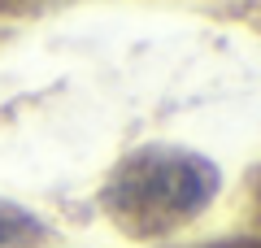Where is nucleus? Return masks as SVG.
Wrapping results in <instances>:
<instances>
[{"mask_svg": "<svg viewBox=\"0 0 261 248\" xmlns=\"http://www.w3.org/2000/svg\"><path fill=\"white\" fill-rule=\"evenodd\" d=\"M222 192V170L205 153L178 144H144L126 153L100 187V205L122 235L161 239L196 222Z\"/></svg>", "mask_w": 261, "mask_h": 248, "instance_id": "obj_1", "label": "nucleus"}, {"mask_svg": "<svg viewBox=\"0 0 261 248\" xmlns=\"http://www.w3.org/2000/svg\"><path fill=\"white\" fill-rule=\"evenodd\" d=\"M35 239H44V222L31 209H22V205L0 196V248H27Z\"/></svg>", "mask_w": 261, "mask_h": 248, "instance_id": "obj_2", "label": "nucleus"}, {"mask_svg": "<svg viewBox=\"0 0 261 248\" xmlns=\"http://www.w3.org/2000/svg\"><path fill=\"white\" fill-rule=\"evenodd\" d=\"M222 248H261V239H231V244H222Z\"/></svg>", "mask_w": 261, "mask_h": 248, "instance_id": "obj_3", "label": "nucleus"}]
</instances>
